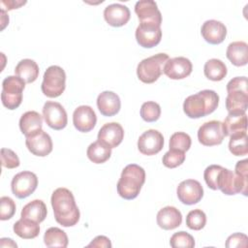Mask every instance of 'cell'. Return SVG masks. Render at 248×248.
<instances>
[{
	"label": "cell",
	"mask_w": 248,
	"mask_h": 248,
	"mask_svg": "<svg viewBox=\"0 0 248 248\" xmlns=\"http://www.w3.org/2000/svg\"><path fill=\"white\" fill-rule=\"evenodd\" d=\"M55 221L63 227H73L79 220V209L73 193L67 188H57L50 199Z\"/></svg>",
	"instance_id": "6da1fadb"
},
{
	"label": "cell",
	"mask_w": 248,
	"mask_h": 248,
	"mask_svg": "<svg viewBox=\"0 0 248 248\" xmlns=\"http://www.w3.org/2000/svg\"><path fill=\"white\" fill-rule=\"evenodd\" d=\"M248 160L244 159L238 161L235 165V171L229 169L222 168L218 180H217V190H221L225 195H235L243 194L247 196V186H248Z\"/></svg>",
	"instance_id": "7a4b0ae2"
},
{
	"label": "cell",
	"mask_w": 248,
	"mask_h": 248,
	"mask_svg": "<svg viewBox=\"0 0 248 248\" xmlns=\"http://www.w3.org/2000/svg\"><path fill=\"white\" fill-rule=\"evenodd\" d=\"M219 105V96L214 90L204 89L188 96L183 103V110L190 118H201L212 113Z\"/></svg>",
	"instance_id": "3957f363"
},
{
	"label": "cell",
	"mask_w": 248,
	"mask_h": 248,
	"mask_svg": "<svg viewBox=\"0 0 248 248\" xmlns=\"http://www.w3.org/2000/svg\"><path fill=\"white\" fill-rule=\"evenodd\" d=\"M145 182V171L144 170L137 165H127L120 175L117 182V193L125 200L136 199Z\"/></svg>",
	"instance_id": "277c9868"
},
{
	"label": "cell",
	"mask_w": 248,
	"mask_h": 248,
	"mask_svg": "<svg viewBox=\"0 0 248 248\" xmlns=\"http://www.w3.org/2000/svg\"><path fill=\"white\" fill-rule=\"evenodd\" d=\"M247 84L246 77H235L227 83L226 108L229 112H246L248 108Z\"/></svg>",
	"instance_id": "5b68a950"
},
{
	"label": "cell",
	"mask_w": 248,
	"mask_h": 248,
	"mask_svg": "<svg viewBox=\"0 0 248 248\" xmlns=\"http://www.w3.org/2000/svg\"><path fill=\"white\" fill-rule=\"evenodd\" d=\"M25 81L17 76H9L2 82L1 101L8 109L17 108L22 102V92L25 87Z\"/></svg>",
	"instance_id": "8992f818"
},
{
	"label": "cell",
	"mask_w": 248,
	"mask_h": 248,
	"mask_svg": "<svg viewBox=\"0 0 248 248\" xmlns=\"http://www.w3.org/2000/svg\"><path fill=\"white\" fill-rule=\"evenodd\" d=\"M169 59L166 53H157L141 60L137 67V76L143 83L155 82L163 73L164 64Z\"/></svg>",
	"instance_id": "52a82bcc"
},
{
	"label": "cell",
	"mask_w": 248,
	"mask_h": 248,
	"mask_svg": "<svg viewBox=\"0 0 248 248\" xmlns=\"http://www.w3.org/2000/svg\"><path fill=\"white\" fill-rule=\"evenodd\" d=\"M66 87L65 71L56 65L49 66L43 77L42 92L48 98L59 97Z\"/></svg>",
	"instance_id": "ba28073f"
},
{
	"label": "cell",
	"mask_w": 248,
	"mask_h": 248,
	"mask_svg": "<svg viewBox=\"0 0 248 248\" xmlns=\"http://www.w3.org/2000/svg\"><path fill=\"white\" fill-rule=\"evenodd\" d=\"M38 177L29 170H24L16 173L11 182L13 194L18 199H25L37 189Z\"/></svg>",
	"instance_id": "9c48e42d"
},
{
	"label": "cell",
	"mask_w": 248,
	"mask_h": 248,
	"mask_svg": "<svg viewBox=\"0 0 248 248\" xmlns=\"http://www.w3.org/2000/svg\"><path fill=\"white\" fill-rule=\"evenodd\" d=\"M136 40L144 48L156 46L162 39L161 25L152 22H140L136 29Z\"/></svg>",
	"instance_id": "30bf717a"
},
{
	"label": "cell",
	"mask_w": 248,
	"mask_h": 248,
	"mask_svg": "<svg viewBox=\"0 0 248 248\" xmlns=\"http://www.w3.org/2000/svg\"><path fill=\"white\" fill-rule=\"evenodd\" d=\"M43 116L47 126L53 130H62L67 126V112L63 106L57 102H46L43 107Z\"/></svg>",
	"instance_id": "8fae6325"
},
{
	"label": "cell",
	"mask_w": 248,
	"mask_h": 248,
	"mask_svg": "<svg viewBox=\"0 0 248 248\" xmlns=\"http://www.w3.org/2000/svg\"><path fill=\"white\" fill-rule=\"evenodd\" d=\"M224 137L222 122L218 120L207 121L198 130V140L200 143L205 146L221 144Z\"/></svg>",
	"instance_id": "7c38bea8"
},
{
	"label": "cell",
	"mask_w": 248,
	"mask_h": 248,
	"mask_svg": "<svg viewBox=\"0 0 248 248\" xmlns=\"http://www.w3.org/2000/svg\"><path fill=\"white\" fill-rule=\"evenodd\" d=\"M176 194L178 200L182 203L192 205L198 203L202 199L203 188L198 180L186 179L178 184Z\"/></svg>",
	"instance_id": "4fadbf2b"
},
{
	"label": "cell",
	"mask_w": 248,
	"mask_h": 248,
	"mask_svg": "<svg viewBox=\"0 0 248 248\" xmlns=\"http://www.w3.org/2000/svg\"><path fill=\"white\" fill-rule=\"evenodd\" d=\"M164 146L163 135L154 129L143 132L138 140V148L143 155L151 156L159 153Z\"/></svg>",
	"instance_id": "5bb4252c"
},
{
	"label": "cell",
	"mask_w": 248,
	"mask_h": 248,
	"mask_svg": "<svg viewBox=\"0 0 248 248\" xmlns=\"http://www.w3.org/2000/svg\"><path fill=\"white\" fill-rule=\"evenodd\" d=\"M25 144L27 149L36 156L45 157L52 151V140L50 136L44 130H39L35 134L26 137Z\"/></svg>",
	"instance_id": "9a60e30c"
},
{
	"label": "cell",
	"mask_w": 248,
	"mask_h": 248,
	"mask_svg": "<svg viewBox=\"0 0 248 248\" xmlns=\"http://www.w3.org/2000/svg\"><path fill=\"white\" fill-rule=\"evenodd\" d=\"M192 62L183 56L169 58L163 67V73L170 79L185 78L192 73Z\"/></svg>",
	"instance_id": "2e32d148"
},
{
	"label": "cell",
	"mask_w": 248,
	"mask_h": 248,
	"mask_svg": "<svg viewBox=\"0 0 248 248\" xmlns=\"http://www.w3.org/2000/svg\"><path fill=\"white\" fill-rule=\"evenodd\" d=\"M97 116L93 108L89 106H79L73 113V123L75 128L82 133L90 132L96 125Z\"/></svg>",
	"instance_id": "e0dca14e"
},
{
	"label": "cell",
	"mask_w": 248,
	"mask_h": 248,
	"mask_svg": "<svg viewBox=\"0 0 248 248\" xmlns=\"http://www.w3.org/2000/svg\"><path fill=\"white\" fill-rule=\"evenodd\" d=\"M124 138V130L117 122L104 124L98 133V140L109 148L118 146Z\"/></svg>",
	"instance_id": "ac0fdd59"
},
{
	"label": "cell",
	"mask_w": 248,
	"mask_h": 248,
	"mask_svg": "<svg viewBox=\"0 0 248 248\" xmlns=\"http://www.w3.org/2000/svg\"><path fill=\"white\" fill-rule=\"evenodd\" d=\"M135 13L140 22H152L158 25L162 23V15L153 0H140L135 5Z\"/></svg>",
	"instance_id": "d6986e66"
},
{
	"label": "cell",
	"mask_w": 248,
	"mask_h": 248,
	"mask_svg": "<svg viewBox=\"0 0 248 248\" xmlns=\"http://www.w3.org/2000/svg\"><path fill=\"white\" fill-rule=\"evenodd\" d=\"M104 17L108 25L113 27H121L129 21L131 13L127 6L114 3L105 8Z\"/></svg>",
	"instance_id": "ffe728a7"
},
{
	"label": "cell",
	"mask_w": 248,
	"mask_h": 248,
	"mask_svg": "<svg viewBox=\"0 0 248 248\" xmlns=\"http://www.w3.org/2000/svg\"><path fill=\"white\" fill-rule=\"evenodd\" d=\"M202 38L211 45L221 44L227 36V27L219 20L209 19L203 22L201 28Z\"/></svg>",
	"instance_id": "44dd1931"
},
{
	"label": "cell",
	"mask_w": 248,
	"mask_h": 248,
	"mask_svg": "<svg viewBox=\"0 0 248 248\" xmlns=\"http://www.w3.org/2000/svg\"><path fill=\"white\" fill-rule=\"evenodd\" d=\"M97 107L102 115L113 116L120 110V98L112 91H103L98 95Z\"/></svg>",
	"instance_id": "7402d4cb"
},
{
	"label": "cell",
	"mask_w": 248,
	"mask_h": 248,
	"mask_svg": "<svg viewBox=\"0 0 248 248\" xmlns=\"http://www.w3.org/2000/svg\"><path fill=\"white\" fill-rule=\"evenodd\" d=\"M158 226L166 231L173 230L179 227L182 223V214L174 206H165L157 213Z\"/></svg>",
	"instance_id": "603a6c76"
},
{
	"label": "cell",
	"mask_w": 248,
	"mask_h": 248,
	"mask_svg": "<svg viewBox=\"0 0 248 248\" xmlns=\"http://www.w3.org/2000/svg\"><path fill=\"white\" fill-rule=\"evenodd\" d=\"M224 136L231 137L234 134L247 132V115L245 112H229L222 123Z\"/></svg>",
	"instance_id": "cb8c5ba5"
},
{
	"label": "cell",
	"mask_w": 248,
	"mask_h": 248,
	"mask_svg": "<svg viewBox=\"0 0 248 248\" xmlns=\"http://www.w3.org/2000/svg\"><path fill=\"white\" fill-rule=\"evenodd\" d=\"M226 55L234 66H245L248 62V46L243 41L232 42L228 46Z\"/></svg>",
	"instance_id": "d4e9b609"
},
{
	"label": "cell",
	"mask_w": 248,
	"mask_h": 248,
	"mask_svg": "<svg viewBox=\"0 0 248 248\" xmlns=\"http://www.w3.org/2000/svg\"><path fill=\"white\" fill-rule=\"evenodd\" d=\"M42 127L43 117L35 110L26 111L19 119V129L25 137H29L39 130H42Z\"/></svg>",
	"instance_id": "484cf974"
},
{
	"label": "cell",
	"mask_w": 248,
	"mask_h": 248,
	"mask_svg": "<svg viewBox=\"0 0 248 248\" xmlns=\"http://www.w3.org/2000/svg\"><path fill=\"white\" fill-rule=\"evenodd\" d=\"M47 214L46 203L42 200H34L25 204L21 210V218L29 219L37 223L43 222Z\"/></svg>",
	"instance_id": "4316f807"
},
{
	"label": "cell",
	"mask_w": 248,
	"mask_h": 248,
	"mask_svg": "<svg viewBox=\"0 0 248 248\" xmlns=\"http://www.w3.org/2000/svg\"><path fill=\"white\" fill-rule=\"evenodd\" d=\"M39 66L32 59L20 60L15 68V74L23 79L26 83L34 82L39 77Z\"/></svg>",
	"instance_id": "83f0119b"
},
{
	"label": "cell",
	"mask_w": 248,
	"mask_h": 248,
	"mask_svg": "<svg viewBox=\"0 0 248 248\" xmlns=\"http://www.w3.org/2000/svg\"><path fill=\"white\" fill-rule=\"evenodd\" d=\"M13 230L17 236L23 239L35 238L40 233L39 223L25 218H20L19 220H17L14 224Z\"/></svg>",
	"instance_id": "f1b7e54d"
},
{
	"label": "cell",
	"mask_w": 248,
	"mask_h": 248,
	"mask_svg": "<svg viewBox=\"0 0 248 248\" xmlns=\"http://www.w3.org/2000/svg\"><path fill=\"white\" fill-rule=\"evenodd\" d=\"M227 66L225 63L217 58L207 60L203 67L204 76L213 81L222 80L227 76Z\"/></svg>",
	"instance_id": "f546056e"
},
{
	"label": "cell",
	"mask_w": 248,
	"mask_h": 248,
	"mask_svg": "<svg viewBox=\"0 0 248 248\" xmlns=\"http://www.w3.org/2000/svg\"><path fill=\"white\" fill-rule=\"evenodd\" d=\"M88 159L95 164H103L107 162L111 155V148L108 147L99 140L89 144L86 151Z\"/></svg>",
	"instance_id": "4dcf8cb0"
},
{
	"label": "cell",
	"mask_w": 248,
	"mask_h": 248,
	"mask_svg": "<svg viewBox=\"0 0 248 248\" xmlns=\"http://www.w3.org/2000/svg\"><path fill=\"white\" fill-rule=\"evenodd\" d=\"M44 242L47 247L65 248L68 246L69 239L63 230L57 227H51L46 231L44 234Z\"/></svg>",
	"instance_id": "1f68e13d"
},
{
	"label": "cell",
	"mask_w": 248,
	"mask_h": 248,
	"mask_svg": "<svg viewBox=\"0 0 248 248\" xmlns=\"http://www.w3.org/2000/svg\"><path fill=\"white\" fill-rule=\"evenodd\" d=\"M229 149L234 156H245L248 154L247 132H241L230 137Z\"/></svg>",
	"instance_id": "d6a6232c"
},
{
	"label": "cell",
	"mask_w": 248,
	"mask_h": 248,
	"mask_svg": "<svg viewBox=\"0 0 248 248\" xmlns=\"http://www.w3.org/2000/svg\"><path fill=\"white\" fill-rule=\"evenodd\" d=\"M140 116L146 122H155L161 115V108L159 104L153 101L145 102L140 108Z\"/></svg>",
	"instance_id": "836d02e7"
},
{
	"label": "cell",
	"mask_w": 248,
	"mask_h": 248,
	"mask_svg": "<svg viewBox=\"0 0 248 248\" xmlns=\"http://www.w3.org/2000/svg\"><path fill=\"white\" fill-rule=\"evenodd\" d=\"M206 223V215L202 209H193L186 216V225L194 231L202 230Z\"/></svg>",
	"instance_id": "e575fe53"
},
{
	"label": "cell",
	"mask_w": 248,
	"mask_h": 248,
	"mask_svg": "<svg viewBox=\"0 0 248 248\" xmlns=\"http://www.w3.org/2000/svg\"><path fill=\"white\" fill-rule=\"evenodd\" d=\"M191 138L184 132H176L170 138V149H176L180 151H187L191 147Z\"/></svg>",
	"instance_id": "d590c367"
},
{
	"label": "cell",
	"mask_w": 248,
	"mask_h": 248,
	"mask_svg": "<svg viewBox=\"0 0 248 248\" xmlns=\"http://www.w3.org/2000/svg\"><path fill=\"white\" fill-rule=\"evenodd\" d=\"M170 244L172 248H193L195 246V239L190 233L181 231L170 236Z\"/></svg>",
	"instance_id": "8d00e7d4"
},
{
	"label": "cell",
	"mask_w": 248,
	"mask_h": 248,
	"mask_svg": "<svg viewBox=\"0 0 248 248\" xmlns=\"http://www.w3.org/2000/svg\"><path fill=\"white\" fill-rule=\"evenodd\" d=\"M184 160H185V152L176 150V149H170L163 156L162 162L165 167L169 169H174L180 166L184 162Z\"/></svg>",
	"instance_id": "74e56055"
},
{
	"label": "cell",
	"mask_w": 248,
	"mask_h": 248,
	"mask_svg": "<svg viewBox=\"0 0 248 248\" xmlns=\"http://www.w3.org/2000/svg\"><path fill=\"white\" fill-rule=\"evenodd\" d=\"M16 202L10 197L0 198V219L2 221L11 219L16 213Z\"/></svg>",
	"instance_id": "f35d334b"
},
{
	"label": "cell",
	"mask_w": 248,
	"mask_h": 248,
	"mask_svg": "<svg viewBox=\"0 0 248 248\" xmlns=\"http://www.w3.org/2000/svg\"><path fill=\"white\" fill-rule=\"evenodd\" d=\"M222 168L219 165H210L204 170L203 177L205 183L212 190H217V180Z\"/></svg>",
	"instance_id": "ab89813d"
},
{
	"label": "cell",
	"mask_w": 248,
	"mask_h": 248,
	"mask_svg": "<svg viewBox=\"0 0 248 248\" xmlns=\"http://www.w3.org/2000/svg\"><path fill=\"white\" fill-rule=\"evenodd\" d=\"M1 164L7 169H16L19 166V158L17 155L9 148L1 149Z\"/></svg>",
	"instance_id": "60d3db41"
},
{
	"label": "cell",
	"mask_w": 248,
	"mask_h": 248,
	"mask_svg": "<svg viewBox=\"0 0 248 248\" xmlns=\"http://www.w3.org/2000/svg\"><path fill=\"white\" fill-rule=\"evenodd\" d=\"M248 237L244 233L235 232L230 235L226 241V247L232 248V247H246L247 246Z\"/></svg>",
	"instance_id": "b9f144b4"
},
{
	"label": "cell",
	"mask_w": 248,
	"mask_h": 248,
	"mask_svg": "<svg viewBox=\"0 0 248 248\" xmlns=\"http://www.w3.org/2000/svg\"><path fill=\"white\" fill-rule=\"evenodd\" d=\"M87 247H106V248H110L111 247V243H110V240L107 236H105V235H98L87 245Z\"/></svg>",
	"instance_id": "7bdbcfd3"
},
{
	"label": "cell",
	"mask_w": 248,
	"mask_h": 248,
	"mask_svg": "<svg viewBox=\"0 0 248 248\" xmlns=\"http://www.w3.org/2000/svg\"><path fill=\"white\" fill-rule=\"evenodd\" d=\"M25 3H26V1H1V6L7 5L6 9L9 11V10L17 9L18 7L24 5Z\"/></svg>",
	"instance_id": "ee69618b"
},
{
	"label": "cell",
	"mask_w": 248,
	"mask_h": 248,
	"mask_svg": "<svg viewBox=\"0 0 248 248\" xmlns=\"http://www.w3.org/2000/svg\"><path fill=\"white\" fill-rule=\"evenodd\" d=\"M0 246L1 247H17L16 243L14 242V240L12 238H1L0 239Z\"/></svg>",
	"instance_id": "f6af8a7d"
}]
</instances>
